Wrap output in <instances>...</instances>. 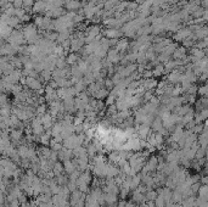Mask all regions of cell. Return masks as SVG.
<instances>
[{
	"label": "cell",
	"instance_id": "obj_1",
	"mask_svg": "<svg viewBox=\"0 0 208 207\" xmlns=\"http://www.w3.org/2000/svg\"><path fill=\"white\" fill-rule=\"evenodd\" d=\"M27 83H28V85H29L31 88H33V89H39V88H40V84H39V82H37L35 79L28 78V79H27Z\"/></svg>",
	"mask_w": 208,
	"mask_h": 207
},
{
	"label": "cell",
	"instance_id": "obj_2",
	"mask_svg": "<svg viewBox=\"0 0 208 207\" xmlns=\"http://www.w3.org/2000/svg\"><path fill=\"white\" fill-rule=\"evenodd\" d=\"M68 5H69V6H68L69 9H75V8H78V4H77V3H69Z\"/></svg>",
	"mask_w": 208,
	"mask_h": 207
},
{
	"label": "cell",
	"instance_id": "obj_3",
	"mask_svg": "<svg viewBox=\"0 0 208 207\" xmlns=\"http://www.w3.org/2000/svg\"><path fill=\"white\" fill-rule=\"evenodd\" d=\"M11 207H18V201L17 200L11 201Z\"/></svg>",
	"mask_w": 208,
	"mask_h": 207
}]
</instances>
